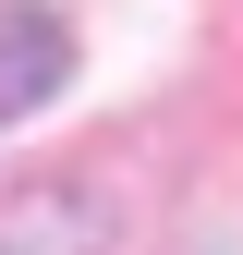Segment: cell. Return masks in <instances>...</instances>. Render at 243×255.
Returning <instances> with one entry per match:
<instances>
[{
    "label": "cell",
    "mask_w": 243,
    "mask_h": 255,
    "mask_svg": "<svg viewBox=\"0 0 243 255\" xmlns=\"http://www.w3.org/2000/svg\"><path fill=\"white\" fill-rule=\"evenodd\" d=\"M61 85H73V24L49 0H0V122L49 110Z\"/></svg>",
    "instance_id": "6da1fadb"
},
{
    "label": "cell",
    "mask_w": 243,
    "mask_h": 255,
    "mask_svg": "<svg viewBox=\"0 0 243 255\" xmlns=\"http://www.w3.org/2000/svg\"><path fill=\"white\" fill-rule=\"evenodd\" d=\"M0 255H98L85 195L73 182H12V195H0Z\"/></svg>",
    "instance_id": "7a4b0ae2"
}]
</instances>
